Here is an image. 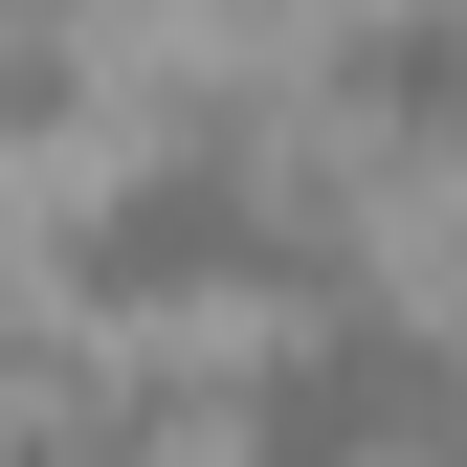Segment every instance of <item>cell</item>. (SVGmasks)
<instances>
[{
  "instance_id": "obj_4",
  "label": "cell",
  "mask_w": 467,
  "mask_h": 467,
  "mask_svg": "<svg viewBox=\"0 0 467 467\" xmlns=\"http://www.w3.org/2000/svg\"><path fill=\"white\" fill-rule=\"evenodd\" d=\"M423 467H467V423H445V445H423Z\"/></svg>"
},
{
  "instance_id": "obj_2",
  "label": "cell",
  "mask_w": 467,
  "mask_h": 467,
  "mask_svg": "<svg viewBox=\"0 0 467 467\" xmlns=\"http://www.w3.org/2000/svg\"><path fill=\"white\" fill-rule=\"evenodd\" d=\"M89 289H111V312H179V289H289V201H267V156H245V134L134 156V179L89 201Z\"/></svg>"
},
{
  "instance_id": "obj_1",
  "label": "cell",
  "mask_w": 467,
  "mask_h": 467,
  "mask_svg": "<svg viewBox=\"0 0 467 467\" xmlns=\"http://www.w3.org/2000/svg\"><path fill=\"white\" fill-rule=\"evenodd\" d=\"M445 423H467V334L423 312H312L245 379V467H423Z\"/></svg>"
},
{
  "instance_id": "obj_3",
  "label": "cell",
  "mask_w": 467,
  "mask_h": 467,
  "mask_svg": "<svg viewBox=\"0 0 467 467\" xmlns=\"http://www.w3.org/2000/svg\"><path fill=\"white\" fill-rule=\"evenodd\" d=\"M334 89H357L400 156H445V179H467V23H357V67H334Z\"/></svg>"
}]
</instances>
